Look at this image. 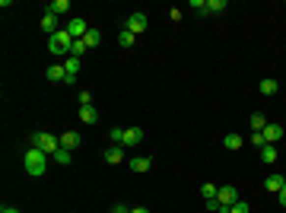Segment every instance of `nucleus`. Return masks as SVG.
<instances>
[{
  "mask_svg": "<svg viewBox=\"0 0 286 213\" xmlns=\"http://www.w3.org/2000/svg\"><path fill=\"white\" fill-rule=\"evenodd\" d=\"M23 165H26V172H29L32 178H42L45 169H48V153L38 150V146H29L26 156H23Z\"/></svg>",
  "mask_w": 286,
  "mask_h": 213,
  "instance_id": "1",
  "label": "nucleus"
},
{
  "mask_svg": "<svg viewBox=\"0 0 286 213\" xmlns=\"http://www.w3.org/2000/svg\"><path fill=\"white\" fill-rule=\"evenodd\" d=\"M70 48H73V35L67 29H60V32H54V35H48V51H51L54 57H70Z\"/></svg>",
  "mask_w": 286,
  "mask_h": 213,
  "instance_id": "2",
  "label": "nucleus"
},
{
  "mask_svg": "<svg viewBox=\"0 0 286 213\" xmlns=\"http://www.w3.org/2000/svg\"><path fill=\"white\" fill-rule=\"evenodd\" d=\"M32 146H38V150H45L48 156H54V153L60 150V137L48 134V131H35V134H32Z\"/></svg>",
  "mask_w": 286,
  "mask_h": 213,
  "instance_id": "3",
  "label": "nucleus"
},
{
  "mask_svg": "<svg viewBox=\"0 0 286 213\" xmlns=\"http://www.w3.org/2000/svg\"><path fill=\"white\" fill-rule=\"evenodd\" d=\"M216 201L223 204V210L229 213V207H232V204L238 201V191H235V185H223L220 188V194H216Z\"/></svg>",
  "mask_w": 286,
  "mask_h": 213,
  "instance_id": "4",
  "label": "nucleus"
},
{
  "mask_svg": "<svg viewBox=\"0 0 286 213\" xmlns=\"http://www.w3.org/2000/svg\"><path fill=\"white\" fill-rule=\"evenodd\" d=\"M146 26H149L146 13H131V16H127V26H124V29H131L134 35H140V32H146Z\"/></svg>",
  "mask_w": 286,
  "mask_h": 213,
  "instance_id": "5",
  "label": "nucleus"
},
{
  "mask_svg": "<svg viewBox=\"0 0 286 213\" xmlns=\"http://www.w3.org/2000/svg\"><path fill=\"white\" fill-rule=\"evenodd\" d=\"M67 32H70L73 38H86V32H89V26H86V19H80V16H73L70 23H67Z\"/></svg>",
  "mask_w": 286,
  "mask_h": 213,
  "instance_id": "6",
  "label": "nucleus"
},
{
  "mask_svg": "<svg viewBox=\"0 0 286 213\" xmlns=\"http://www.w3.org/2000/svg\"><path fill=\"white\" fill-rule=\"evenodd\" d=\"M127 165H131V172H137V175H143V172H149L153 159H149V156H131V159H127Z\"/></svg>",
  "mask_w": 286,
  "mask_h": 213,
  "instance_id": "7",
  "label": "nucleus"
},
{
  "mask_svg": "<svg viewBox=\"0 0 286 213\" xmlns=\"http://www.w3.org/2000/svg\"><path fill=\"white\" fill-rule=\"evenodd\" d=\"M105 162H108V165L124 162V146H121V143H112V146L105 150Z\"/></svg>",
  "mask_w": 286,
  "mask_h": 213,
  "instance_id": "8",
  "label": "nucleus"
},
{
  "mask_svg": "<svg viewBox=\"0 0 286 213\" xmlns=\"http://www.w3.org/2000/svg\"><path fill=\"white\" fill-rule=\"evenodd\" d=\"M83 143V137H80V131H67V134H60V146H64V150H77V146Z\"/></svg>",
  "mask_w": 286,
  "mask_h": 213,
  "instance_id": "9",
  "label": "nucleus"
},
{
  "mask_svg": "<svg viewBox=\"0 0 286 213\" xmlns=\"http://www.w3.org/2000/svg\"><path fill=\"white\" fill-rule=\"evenodd\" d=\"M261 134H264V140L274 146L277 140H283V124H267V128H264Z\"/></svg>",
  "mask_w": 286,
  "mask_h": 213,
  "instance_id": "10",
  "label": "nucleus"
},
{
  "mask_svg": "<svg viewBox=\"0 0 286 213\" xmlns=\"http://www.w3.org/2000/svg\"><path fill=\"white\" fill-rule=\"evenodd\" d=\"M283 185H286V178H283V175H277V172L264 178V191H274V194H280V191H283Z\"/></svg>",
  "mask_w": 286,
  "mask_h": 213,
  "instance_id": "11",
  "label": "nucleus"
},
{
  "mask_svg": "<svg viewBox=\"0 0 286 213\" xmlns=\"http://www.w3.org/2000/svg\"><path fill=\"white\" fill-rule=\"evenodd\" d=\"M51 83H67V70H64V64H54V67H48V73H45Z\"/></svg>",
  "mask_w": 286,
  "mask_h": 213,
  "instance_id": "12",
  "label": "nucleus"
},
{
  "mask_svg": "<svg viewBox=\"0 0 286 213\" xmlns=\"http://www.w3.org/2000/svg\"><path fill=\"white\" fill-rule=\"evenodd\" d=\"M143 140V131L140 128H124V143L121 146H137Z\"/></svg>",
  "mask_w": 286,
  "mask_h": 213,
  "instance_id": "13",
  "label": "nucleus"
},
{
  "mask_svg": "<svg viewBox=\"0 0 286 213\" xmlns=\"http://www.w3.org/2000/svg\"><path fill=\"white\" fill-rule=\"evenodd\" d=\"M48 13H51V16H64V13H70V0H51V3H48Z\"/></svg>",
  "mask_w": 286,
  "mask_h": 213,
  "instance_id": "14",
  "label": "nucleus"
},
{
  "mask_svg": "<svg viewBox=\"0 0 286 213\" xmlns=\"http://www.w3.org/2000/svg\"><path fill=\"white\" fill-rule=\"evenodd\" d=\"M257 89H261V96H277V89H280V83H277L274 77H264Z\"/></svg>",
  "mask_w": 286,
  "mask_h": 213,
  "instance_id": "15",
  "label": "nucleus"
},
{
  "mask_svg": "<svg viewBox=\"0 0 286 213\" xmlns=\"http://www.w3.org/2000/svg\"><path fill=\"white\" fill-rule=\"evenodd\" d=\"M77 115H80V121H83V124H95V121H99V111H95L92 105H86V108H80Z\"/></svg>",
  "mask_w": 286,
  "mask_h": 213,
  "instance_id": "16",
  "label": "nucleus"
},
{
  "mask_svg": "<svg viewBox=\"0 0 286 213\" xmlns=\"http://www.w3.org/2000/svg\"><path fill=\"white\" fill-rule=\"evenodd\" d=\"M42 32H48V35H54V32H60V29H57V16H51V13H45V16H42Z\"/></svg>",
  "mask_w": 286,
  "mask_h": 213,
  "instance_id": "17",
  "label": "nucleus"
},
{
  "mask_svg": "<svg viewBox=\"0 0 286 213\" xmlns=\"http://www.w3.org/2000/svg\"><path fill=\"white\" fill-rule=\"evenodd\" d=\"M80 64H83V57H64V70L67 73H70V77H77V73H80Z\"/></svg>",
  "mask_w": 286,
  "mask_h": 213,
  "instance_id": "18",
  "label": "nucleus"
},
{
  "mask_svg": "<svg viewBox=\"0 0 286 213\" xmlns=\"http://www.w3.org/2000/svg\"><path fill=\"white\" fill-rule=\"evenodd\" d=\"M264 128H267V118H264V111H255V115H251V131H255V134H261Z\"/></svg>",
  "mask_w": 286,
  "mask_h": 213,
  "instance_id": "19",
  "label": "nucleus"
},
{
  "mask_svg": "<svg viewBox=\"0 0 286 213\" xmlns=\"http://www.w3.org/2000/svg\"><path fill=\"white\" fill-rule=\"evenodd\" d=\"M83 42H86V48H99V45H102V32L99 29H89Z\"/></svg>",
  "mask_w": 286,
  "mask_h": 213,
  "instance_id": "20",
  "label": "nucleus"
},
{
  "mask_svg": "<svg viewBox=\"0 0 286 213\" xmlns=\"http://www.w3.org/2000/svg\"><path fill=\"white\" fill-rule=\"evenodd\" d=\"M242 137H238V134H226V137H223V146H226V150H242Z\"/></svg>",
  "mask_w": 286,
  "mask_h": 213,
  "instance_id": "21",
  "label": "nucleus"
},
{
  "mask_svg": "<svg viewBox=\"0 0 286 213\" xmlns=\"http://www.w3.org/2000/svg\"><path fill=\"white\" fill-rule=\"evenodd\" d=\"M134 38H137V35H134L131 29H121V32H118V45H121V48H131Z\"/></svg>",
  "mask_w": 286,
  "mask_h": 213,
  "instance_id": "22",
  "label": "nucleus"
},
{
  "mask_svg": "<svg viewBox=\"0 0 286 213\" xmlns=\"http://www.w3.org/2000/svg\"><path fill=\"white\" fill-rule=\"evenodd\" d=\"M200 194H203V201H213V197L220 194V185H210V182L200 185Z\"/></svg>",
  "mask_w": 286,
  "mask_h": 213,
  "instance_id": "23",
  "label": "nucleus"
},
{
  "mask_svg": "<svg viewBox=\"0 0 286 213\" xmlns=\"http://www.w3.org/2000/svg\"><path fill=\"white\" fill-rule=\"evenodd\" d=\"M86 51H89V48H86V42H83V38H73V48H70V54H73V57H83Z\"/></svg>",
  "mask_w": 286,
  "mask_h": 213,
  "instance_id": "24",
  "label": "nucleus"
},
{
  "mask_svg": "<svg viewBox=\"0 0 286 213\" xmlns=\"http://www.w3.org/2000/svg\"><path fill=\"white\" fill-rule=\"evenodd\" d=\"M54 159H57V165H70V159H73V153L70 150H64V146H60L57 153H54Z\"/></svg>",
  "mask_w": 286,
  "mask_h": 213,
  "instance_id": "25",
  "label": "nucleus"
},
{
  "mask_svg": "<svg viewBox=\"0 0 286 213\" xmlns=\"http://www.w3.org/2000/svg\"><path fill=\"white\" fill-rule=\"evenodd\" d=\"M261 159H264V162H277V146H261Z\"/></svg>",
  "mask_w": 286,
  "mask_h": 213,
  "instance_id": "26",
  "label": "nucleus"
},
{
  "mask_svg": "<svg viewBox=\"0 0 286 213\" xmlns=\"http://www.w3.org/2000/svg\"><path fill=\"white\" fill-rule=\"evenodd\" d=\"M226 0H207V13H223V10H226Z\"/></svg>",
  "mask_w": 286,
  "mask_h": 213,
  "instance_id": "27",
  "label": "nucleus"
},
{
  "mask_svg": "<svg viewBox=\"0 0 286 213\" xmlns=\"http://www.w3.org/2000/svg\"><path fill=\"white\" fill-rule=\"evenodd\" d=\"M108 140H112V143H124V128H112V131H108Z\"/></svg>",
  "mask_w": 286,
  "mask_h": 213,
  "instance_id": "28",
  "label": "nucleus"
},
{
  "mask_svg": "<svg viewBox=\"0 0 286 213\" xmlns=\"http://www.w3.org/2000/svg\"><path fill=\"white\" fill-rule=\"evenodd\" d=\"M207 210H210V213H226V210H223V204L216 201V197H213V201H207Z\"/></svg>",
  "mask_w": 286,
  "mask_h": 213,
  "instance_id": "29",
  "label": "nucleus"
},
{
  "mask_svg": "<svg viewBox=\"0 0 286 213\" xmlns=\"http://www.w3.org/2000/svg\"><path fill=\"white\" fill-rule=\"evenodd\" d=\"M229 213H248V204H245V201H235L232 207H229Z\"/></svg>",
  "mask_w": 286,
  "mask_h": 213,
  "instance_id": "30",
  "label": "nucleus"
},
{
  "mask_svg": "<svg viewBox=\"0 0 286 213\" xmlns=\"http://www.w3.org/2000/svg\"><path fill=\"white\" fill-rule=\"evenodd\" d=\"M77 99H80V108H86V105H92V96H89V92H86V89H83V92H80V96H77Z\"/></svg>",
  "mask_w": 286,
  "mask_h": 213,
  "instance_id": "31",
  "label": "nucleus"
},
{
  "mask_svg": "<svg viewBox=\"0 0 286 213\" xmlns=\"http://www.w3.org/2000/svg\"><path fill=\"white\" fill-rule=\"evenodd\" d=\"M251 146H257V150H261V146H267V140H264V134H251Z\"/></svg>",
  "mask_w": 286,
  "mask_h": 213,
  "instance_id": "32",
  "label": "nucleus"
},
{
  "mask_svg": "<svg viewBox=\"0 0 286 213\" xmlns=\"http://www.w3.org/2000/svg\"><path fill=\"white\" fill-rule=\"evenodd\" d=\"M191 10H197V13H207V0H191Z\"/></svg>",
  "mask_w": 286,
  "mask_h": 213,
  "instance_id": "33",
  "label": "nucleus"
},
{
  "mask_svg": "<svg viewBox=\"0 0 286 213\" xmlns=\"http://www.w3.org/2000/svg\"><path fill=\"white\" fill-rule=\"evenodd\" d=\"M112 213H131V207H124V204H114Z\"/></svg>",
  "mask_w": 286,
  "mask_h": 213,
  "instance_id": "34",
  "label": "nucleus"
},
{
  "mask_svg": "<svg viewBox=\"0 0 286 213\" xmlns=\"http://www.w3.org/2000/svg\"><path fill=\"white\" fill-rule=\"evenodd\" d=\"M277 201H280V207H286V185H283V191L277 194Z\"/></svg>",
  "mask_w": 286,
  "mask_h": 213,
  "instance_id": "35",
  "label": "nucleus"
},
{
  "mask_svg": "<svg viewBox=\"0 0 286 213\" xmlns=\"http://www.w3.org/2000/svg\"><path fill=\"white\" fill-rule=\"evenodd\" d=\"M0 213H19L16 207H0Z\"/></svg>",
  "mask_w": 286,
  "mask_h": 213,
  "instance_id": "36",
  "label": "nucleus"
},
{
  "mask_svg": "<svg viewBox=\"0 0 286 213\" xmlns=\"http://www.w3.org/2000/svg\"><path fill=\"white\" fill-rule=\"evenodd\" d=\"M131 213H149V210H146V207H134Z\"/></svg>",
  "mask_w": 286,
  "mask_h": 213,
  "instance_id": "37",
  "label": "nucleus"
}]
</instances>
